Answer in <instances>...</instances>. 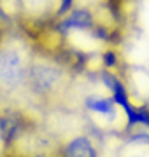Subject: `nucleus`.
I'll return each mask as SVG.
<instances>
[{"mask_svg": "<svg viewBox=\"0 0 149 157\" xmlns=\"http://www.w3.org/2000/svg\"><path fill=\"white\" fill-rule=\"evenodd\" d=\"M25 70H23V61L14 51H4L0 54V82L16 87L23 82Z\"/></svg>", "mask_w": 149, "mask_h": 157, "instance_id": "1", "label": "nucleus"}, {"mask_svg": "<svg viewBox=\"0 0 149 157\" xmlns=\"http://www.w3.org/2000/svg\"><path fill=\"white\" fill-rule=\"evenodd\" d=\"M34 82L40 89H53L60 80V72L53 67H46V65H39L34 68L32 72Z\"/></svg>", "mask_w": 149, "mask_h": 157, "instance_id": "2", "label": "nucleus"}, {"mask_svg": "<svg viewBox=\"0 0 149 157\" xmlns=\"http://www.w3.org/2000/svg\"><path fill=\"white\" fill-rule=\"evenodd\" d=\"M67 157H97V152L88 138H75L67 148Z\"/></svg>", "mask_w": 149, "mask_h": 157, "instance_id": "3", "label": "nucleus"}, {"mask_svg": "<svg viewBox=\"0 0 149 157\" xmlns=\"http://www.w3.org/2000/svg\"><path fill=\"white\" fill-rule=\"evenodd\" d=\"M88 105H90V108H93L95 112H100V113H103V115L111 113V110H112L111 101H105V100H90Z\"/></svg>", "mask_w": 149, "mask_h": 157, "instance_id": "4", "label": "nucleus"}, {"mask_svg": "<svg viewBox=\"0 0 149 157\" xmlns=\"http://www.w3.org/2000/svg\"><path fill=\"white\" fill-rule=\"evenodd\" d=\"M88 23H90V16H88L86 12H83V11L74 12V14L70 16V19H69V25H72V26H84V25H88Z\"/></svg>", "mask_w": 149, "mask_h": 157, "instance_id": "5", "label": "nucleus"}]
</instances>
